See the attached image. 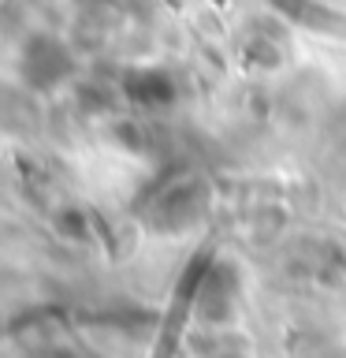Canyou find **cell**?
<instances>
[{"instance_id": "6da1fadb", "label": "cell", "mask_w": 346, "mask_h": 358, "mask_svg": "<svg viewBox=\"0 0 346 358\" xmlns=\"http://www.w3.org/2000/svg\"><path fill=\"white\" fill-rule=\"evenodd\" d=\"M287 52V41L283 34L268 22H253L250 30L242 34V64L253 67V71H272V67L283 60Z\"/></svg>"}]
</instances>
